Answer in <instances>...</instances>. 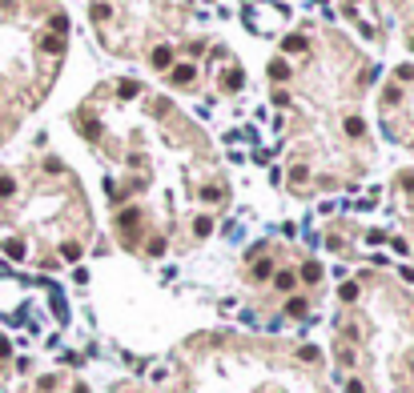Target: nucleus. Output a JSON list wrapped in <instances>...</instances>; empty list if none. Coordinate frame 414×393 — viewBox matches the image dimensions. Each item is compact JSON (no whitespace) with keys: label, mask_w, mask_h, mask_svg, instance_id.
Instances as JSON below:
<instances>
[{"label":"nucleus","mask_w":414,"mask_h":393,"mask_svg":"<svg viewBox=\"0 0 414 393\" xmlns=\"http://www.w3.org/2000/svg\"><path fill=\"white\" fill-rule=\"evenodd\" d=\"M109 16H113V8H109V4H93V20H97V24H105Z\"/></svg>","instance_id":"f257e3e1"},{"label":"nucleus","mask_w":414,"mask_h":393,"mask_svg":"<svg viewBox=\"0 0 414 393\" xmlns=\"http://www.w3.org/2000/svg\"><path fill=\"white\" fill-rule=\"evenodd\" d=\"M302 48H306V36H290L286 40V52H302Z\"/></svg>","instance_id":"f03ea898"},{"label":"nucleus","mask_w":414,"mask_h":393,"mask_svg":"<svg viewBox=\"0 0 414 393\" xmlns=\"http://www.w3.org/2000/svg\"><path fill=\"white\" fill-rule=\"evenodd\" d=\"M169 60H173V56H169V48H157V52H153V65H157V69H165Z\"/></svg>","instance_id":"7ed1b4c3"},{"label":"nucleus","mask_w":414,"mask_h":393,"mask_svg":"<svg viewBox=\"0 0 414 393\" xmlns=\"http://www.w3.org/2000/svg\"><path fill=\"white\" fill-rule=\"evenodd\" d=\"M189 76H193V69H189V65H181V69H173V80H177V84H181V80H189Z\"/></svg>","instance_id":"20e7f679"},{"label":"nucleus","mask_w":414,"mask_h":393,"mask_svg":"<svg viewBox=\"0 0 414 393\" xmlns=\"http://www.w3.org/2000/svg\"><path fill=\"white\" fill-rule=\"evenodd\" d=\"M362 129H366V125H362V120H358V116H350V120H346V133H354V137H358Z\"/></svg>","instance_id":"39448f33"},{"label":"nucleus","mask_w":414,"mask_h":393,"mask_svg":"<svg viewBox=\"0 0 414 393\" xmlns=\"http://www.w3.org/2000/svg\"><path fill=\"white\" fill-rule=\"evenodd\" d=\"M318 273H322L318 265H306V269H302V277H306V281H318Z\"/></svg>","instance_id":"423d86ee"},{"label":"nucleus","mask_w":414,"mask_h":393,"mask_svg":"<svg viewBox=\"0 0 414 393\" xmlns=\"http://www.w3.org/2000/svg\"><path fill=\"white\" fill-rule=\"evenodd\" d=\"M8 257H24V245H20V241H8Z\"/></svg>","instance_id":"0eeeda50"},{"label":"nucleus","mask_w":414,"mask_h":393,"mask_svg":"<svg viewBox=\"0 0 414 393\" xmlns=\"http://www.w3.org/2000/svg\"><path fill=\"white\" fill-rule=\"evenodd\" d=\"M12 189H16V185H12V180H8V177H4V180H0V197H8Z\"/></svg>","instance_id":"6e6552de"}]
</instances>
